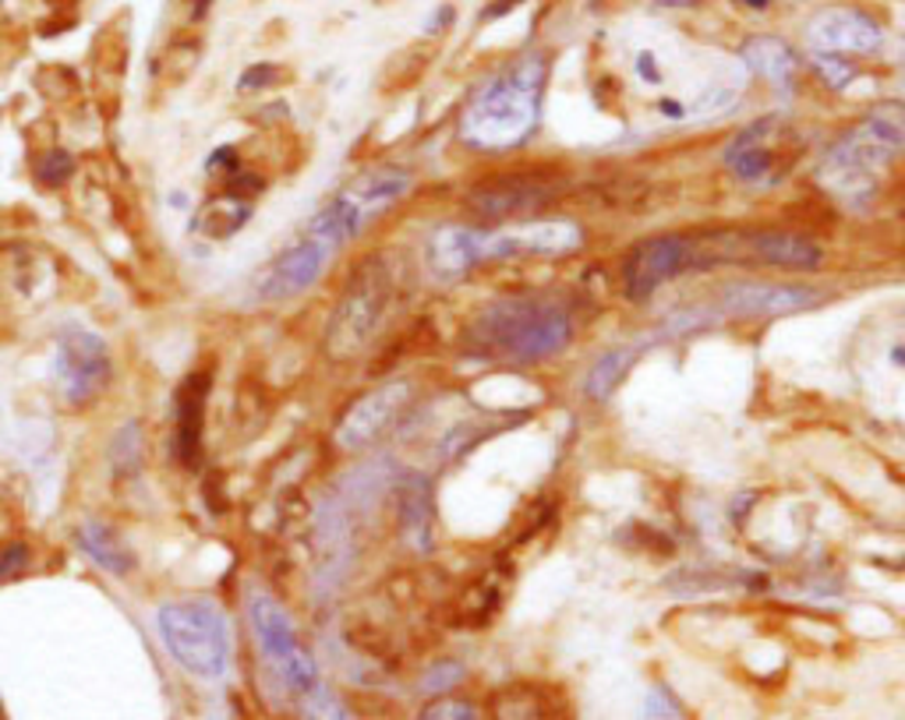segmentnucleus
Here are the masks:
<instances>
[{
	"label": "nucleus",
	"mask_w": 905,
	"mask_h": 720,
	"mask_svg": "<svg viewBox=\"0 0 905 720\" xmlns=\"http://www.w3.org/2000/svg\"><path fill=\"white\" fill-rule=\"evenodd\" d=\"M542 89H545V60L528 54L513 60L510 68L491 75L474 92L464 110L460 135L474 149H513L534 132L542 117Z\"/></svg>",
	"instance_id": "f257e3e1"
},
{
	"label": "nucleus",
	"mask_w": 905,
	"mask_h": 720,
	"mask_svg": "<svg viewBox=\"0 0 905 720\" xmlns=\"http://www.w3.org/2000/svg\"><path fill=\"white\" fill-rule=\"evenodd\" d=\"M574 325L555 300L545 297H506L488 304L474 318L467 343L496 361H542L559 354Z\"/></svg>",
	"instance_id": "f03ea898"
},
{
	"label": "nucleus",
	"mask_w": 905,
	"mask_h": 720,
	"mask_svg": "<svg viewBox=\"0 0 905 720\" xmlns=\"http://www.w3.org/2000/svg\"><path fill=\"white\" fill-rule=\"evenodd\" d=\"M905 149V110L902 106H878L867 114L852 132L841 135L832 152L821 159L817 178L821 184L849 205H863L873 187H878V173L892 163V159Z\"/></svg>",
	"instance_id": "7ed1b4c3"
},
{
	"label": "nucleus",
	"mask_w": 905,
	"mask_h": 720,
	"mask_svg": "<svg viewBox=\"0 0 905 720\" xmlns=\"http://www.w3.org/2000/svg\"><path fill=\"white\" fill-rule=\"evenodd\" d=\"M156 636H160L170 661L188 675L216 682L230 671L234 632L227 612L210 597L167 601L156 612Z\"/></svg>",
	"instance_id": "20e7f679"
},
{
	"label": "nucleus",
	"mask_w": 905,
	"mask_h": 720,
	"mask_svg": "<svg viewBox=\"0 0 905 720\" xmlns=\"http://www.w3.org/2000/svg\"><path fill=\"white\" fill-rule=\"evenodd\" d=\"M248 618H251V632L259 639L262 658L280 675V682L287 685L291 693H297L301 699H305L312 689H319L323 685L319 664H315L312 653L301 647L297 626H294L287 607H283L273 594H265V590H251Z\"/></svg>",
	"instance_id": "39448f33"
},
{
	"label": "nucleus",
	"mask_w": 905,
	"mask_h": 720,
	"mask_svg": "<svg viewBox=\"0 0 905 720\" xmlns=\"http://www.w3.org/2000/svg\"><path fill=\"white\" fill-rule=\"evenodd\" d=\"M389 290H393V283H389V268L383 265V259L364 262L354 272V279L347 286V294L340 297L337 311L329 318V329H326V346L332 357H354L375 340V332L386 318Z\"/></svg>",
	"instance_id": "423d86ee"
},
{
	"label": "nucleus",
	"mask_w": 905,
	"mask_h": 720,
	"mask_svg": "<svg viewBox=\"0 0 905 720\" xmlns=\"http://www.w3.org/2000/svg\"><path fill=\"white\" fill-rule=\"evenodd\" d=\"M54 386L68 399L71 407L92 403L114 378V361H110V346L100 332L68 325L57 335L54 346Z\"/></svg>",
	"instance_id": "0eeeda50"
},
{
	"label": "nucleus",
	"mask_w": 905,
	"mask_h": 720,
	"mask_svg": "<svg viewBox=\"0 0 905 720\" xmlns=\"http://www.w3.org/2000/svg\"><path fill=\"white\" fill-rule=\"evenodd\" d=\"M796 156V135L782 117H760L725 146V167L743 184H774Z\"/></svg>",
	"instance_id": "6e6552de"
},
{
	"label": "nucleus",
	"mask_w": 905,
	"mask_h": 720,
	"mask_svg": "<svg viewBox=\"0 0 905 720\" xmlns=\"http://www.w3.org/2000/svg\"><path fill=\"white\" fill-rule=\"evenodd\" d=\"M332 254L337 251H332L326 240L301 230V237H294L291 244L262 268V276L256 283V297L269 304V300H291L297 294H305L308 286L323 279Z\"/></svg>",
	"instance_id": "1a4fd4ad"
},
{
	"label": "nucleus",
	"mask_w": 905,
	"mask_h": 720,
	"mask_svg": "<svg viewBox=\"0 0 905 720\" xmlns=\"http://www.w3.org/2000/svg\"><path fill=\"white\" fill-rule=\"evenodd\" d=\"M693 259H697V240H690V237L661 233V237L641 240L623 262L626 297H633V300L651 297L661 283H669L672 276H679V272H687L693 265Z\"/></svg>",
	"instance_id": "9d476101"
},
{
	"label": "nucleus",
	"mask_w": 905,
	"mask_h": 720,
	"mask_svg": "<svg viewBox=\"0 0 905 720\" xmlns=\"http://www.w3.org/2000/svg\"><path fill=\"white\" fill-rule=\"evenodd\" d=\"M407 399H410L407 381H386V386L361 396L358 403L343 413V421L337 424V445L347 453H358L364 445H372L375 438H383L393 427V421L400 418Z\"/></svg>",
	"instance_id": "9b49d317"
},
{
	"label": "nucleus",
	"mask_w": 905,
	"mask_h": 720,
	"mask_svg": "<svg viewBox=\"0 0 905 720\" xmlns=\"http://www.w3.org/2000/svg\"><path fill=\"white\" fill-rule=\"evenodd\" d=\"M580 244V230L574 222H528V227L482 233V262L502 259H538V254H566Z\"/></svg>",
	"instance_id": "f8f14e48"
},
{
	"label": "nucleus",
	"mask_w": 905,
	"mask_h": 720,
	"mask_svg": "<svg viewBox=\"0 0 905 720\" xmlns=\"http://www.w3.org/2000/svg\"><path fill=\"white\" fill-rule=\"evenodd\" d=\"M806 39L814 46V54H873L881 50L884 32L863 11L832 8V11H821L817 19L806 25Z\"/></svg>",
	"instance_id": "ddd939ff"
},
{
	"label": "nucleus",
	"mask_w": 905,
	"mask_h": 720,
	"mask_svg": "<svg viewBox=\"0 0 905 720\" xmlns=\"http://www.w3.org/2000/svg\"><path fill=\"white\" fill-rule=\"evenodd\" d=\"M821 294L810 286H778V283H746V286H728L719 297L722 315H739V318H757V315H792L817 308Z\"/></svg>",
	"instance_id": "4468645a"
},
{
	"label": "nucleus",
	"mask_w": 905,
	"mask_h": 720,
	"mask_svg": "<svg viewBox=\"0 0 905 720\" xmlns=\"http://www.w3.org/2000/svg\"><path fill=\"white\" fill-rule=\"evenodd\" d=\"M205 392H210V378L192 375L178 389V403H173V421H178V456L184 467H199L202 456V413H205Z\"/></svg>",
	"instance_id": "2eb2a0df"
},
{
	"label": "nucleus",
	"mask_w": 905,
	"mask_h": 720,
	"mask_svg": "<svg viewBox=\"0 0 905 720\" xmlns=\"http://www.w3.org/2000/svg\"><path fill=\"white\" fill-rule=\"evenodd\" d=\"M482 262V230L464 227H442L428 240V265L435 276L453 279Z\"/></svg>",
	"instance_id": "dca6fc26"
},
{
	"label": "nucleus",
	"mask_w": 905,
	"mask_h": 720,
	"mask_svg": "<svg viewBox=\"0 0 905 720\" xmlns=\"http://www.w3.org/2000/svg\"><path fill=\"white\" fill-rule=\"evenodd\" d=\"M400 526H404V537L407 544H415L418 551H428V544H432V516H435V505H432V488H428V480L421 473H407L400 484Z\"/></svg>",
	"instance_id": "f3484780"
},
{
	"label": "nucleus",
	"mask_w": 905,
	"mask_h": 720,
	"mask_svg": "<svg viewBox=\"0 0 905 720\" xmlns=\"http://www.w3.org/2000/svg\"><path fill=\"white\" fill-rule=\"evenodd\" d=\"M743 64L754 75L768 78L771 85H778L782 92L792 89V78H796V54L789 50V43L774 39V36H757L743 46Z\"/></svg>",
	"instance_id": "a211bd4d"
},
{
	"label": "nucleus",
	"mask_w": 905,
	"mask_h": 720,
	"mask_svg": "<svg viewBox=\"0 0 905 720\" xmlns=\"http://www.w3.org/2000/svg\"><path fill=\"white\" fill-rule=\"evenodd\" d=\"M251 213H256V205L237 195V191H230V195H219V198H210L205 205H199L192 230L210 240H227L245 227Z\"/></svg>",
	"instance_id": "6ab92c4d"
},
{
	"label": "nucleus",
	"mask_w": 905,
	"mask_h": 720,
	"mask_svg": "<svg viewBox=\"0 0 905 720\" xmlns=\"http://www.w3.org/2000/svg\"><path fill=\"white\" fill-rule=\"evenodd\" d=\"M750 251L760 262L778 265V268H814L821 265V248L814 240L796 237V233H757L750 240Z\"/></svg>",
	"instance_id": "aec40b11"
},
{
	"label": "nucleus",
	"mask_w": 905,
	"mask_h": 720,
	"mask_svg": "<svg viewBox=\"0 0 905 720\" xmlns=\"http://www.w3.org/2000/svg\"><path fill=\"white\" fill-rule=\"evenodd\" d=\"M78 548L110 575H128L135 569V555L124 548L121 537L110 530V526H103L97 519H86L78 526Z\"/></svg>",
	"instance_id": "412c9836"
},
{
	"label": "nucleus",
	"mask_w": 905,
	"mask_h": 720,
	"mask_svg": "<svg viewBox=\"0 0 905 720\" xmlns=\"http://www.w3.org/2000/svg\"><path fill=\"white\" fill-rule=\"evenodd\" d=\"M641 357V346L637 343H626V346H615L609 350V354H601L598 364L587 372V381H584V389L591 399H609L615 392L619 381L626 378V372L633 367V361Z\"/></svg>",
	"instance_id": "4be33fe9"
},
{
	"label": "nucleus",
	"mask_w": 905,
	"mask_h": 720,
	"mask_svg": "<svg viewBox=\"0 0 905 720\" xmlns=\"http://www.w3.org/2000/svg\"><path fill=\"white\" fill-rule=\"evenodd\" d=\"M110 467H114L117 477L135 473L142 467V431L138 424H124L114 442H110Z\"/></svg>",
	"instance_id": "5701e85b"
},
{
	"label": "nucleus",
	"mask_w": 905,
	"mask_h": 720,
	"mask_svg": "<svg viewBox=\"0 0 905 720\" xmlns=\"http://www.w3.org/2000/svg\"><path fill=\"white\" fill-rule=\"evenodd\" d=\"M464 675H467V667L460 664V661H439V664H432V667L425 671L421 689H425V693H432V696H435V693L442 696V693H450L453 685L464 682Z\"/></svg>",
	"instance_id": "b1692460"
},
{
	"label": "nucleus",
	"mask_w": 905,
	"mask_h": 720,
	"mask_svg": "<svg viewBox=\"0 0 905 720\" xmlns=\"http://www.w3.org/2000/svg\"><path fill=\"white\" fill-rule=\"evenodd\" d=\"M305 707H308V717H312V720H351L347 707L326 689V685H319V689H312V693L305 696Z\"/></svg>",
	"instance_id": "393cba45"
},
{
	"label": "nucleus",
	"mask_w": 905,
	"mask_h": 720,
	"mask_svg": "<svg viewBox=\"0 0 905 720\" xmlns=\"http://www.w3.org/2000/svg\"><path fill=\"white\" fill-rule=\"evenodd\" d=\"M36 173H39L46 184H65L71 173H75V159H71L68 149H50V152L39 159V170Z\"/></svg>",
	"instance_id": "a878e982"
},
{
	"label": "nucleus",
	"mask_w": 905,
	"mask_h": 720,
	"mask_svg": "<svg viewBox=\"0 0 905 720\" xmlns=\"http://www.w3.org/2000/svg\"><path fill=\"white\" fill-rule=\"evenodd\" d=\"M418 720H478V710L460 699H432Z\"/></svg>",
	"instance_id": "bb28decb"
},
{
	"label": "nucleus",
	"mask_w": 905,
	"mask_h": 720,
	"mask_svg": "<svg viewBox=\"0 0 905 720\" xmlns=\"http://www.w3.org/2000/svg\"><path fill=\"white\" fill-rule=\"evenodd\" d=\"M644 720H679V707L676 699L669 696L658 685V689H651L647 699H644Z\"/></svg>",
	"instance_id": "cd10ccee"
},
{
	"label": "nucleus",
	"mask_w": 905,
	"mask_h": 720,
	"mask_svg": "<svg viewBox=\"0 0 905 720\" xmlns=\"http://www.w3.org/2000/svg\"><path fill=\"white\" fill-rule=\"evenodd\" d=\"M814 60H817V71L828 78V85L846 89L852 82V68L846 60H838V54H814Z\"/></svg>",
	"instance_id": "c85d7f7f"
},
{
	"label": "nucleus",
	"mask_w": 905,
	"mask_h": 720,
	"mask_svg": "<svg viewBox=\"0 0 905 720\" xmlns=\"http://www.w3.org/2000/svg\"><path fill=\"white\" fill-rule=\"evenodd\" d=\"M25 565H29V548H25V544H11V548H4V551H0V583L11 580V575H19Z\"/></svg>",
	"instance_id": "c756f323"
},
{
	"label": "nucleus",
	"mask_w": 905,
	"mask_h": 720,
	"mask_svg": "<svg viewBox=\"0 0 905 720\" xmlns=\"http://www.w3.org/2000/svg\"><path fill=\"white\" fill-rule=\"evenodd\" d=\"M269 82H276V71L273 68H251V71H245V78L237 85H241V92H248V89H262V85H269Z\"/></svg>",
	"instance_id": "7c9ffc66"
},
{
	"label": "nucleus",
	"mask_w": 905,
	"mask_h": 720,
	"mask_svg": "<svg viewBox=\"0 0 905 720\" xmlns=\"http://www.w3.org/2000/svg\"><path fill=\"white\" fill-rule=\"evenodd\" d=\"M637 71H641V78L644 82H658V68H655V57H651L647 50L637 57Z\"/></svg>",
	"instance_id": "2f4dec72"
},
{
	"label": "nucleus",
	"mask_w": 905,
	"mask_h": 720,
	"mask_svg": "<svg viewBox=\"0 0 905 720\" xmlns=\"http://www.w3.org/2000/svg\"><path fill=\"white\" fill-rule=\"evenodd\" d=\"M658 4H669V8H687V4H693V0H658Z\"/></svg>",
	"instance_id": "473e14b6"
},
{
	"label": "nucleus",
	"mask_w": 905,
	"mask_h": 720,
	"mask_svg": "<svg viewBox=\"0 0 905 720\" xmlns=\"http://www.w3.org/2000/svg\"><path fill=\"white\" fill-rule=\"evenodd\" d=\"M739 4H746V8H768V0H739Z\"/></svg>",
	"instance_id": "72a5a7b5"
}]
</instances>
